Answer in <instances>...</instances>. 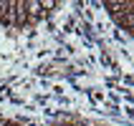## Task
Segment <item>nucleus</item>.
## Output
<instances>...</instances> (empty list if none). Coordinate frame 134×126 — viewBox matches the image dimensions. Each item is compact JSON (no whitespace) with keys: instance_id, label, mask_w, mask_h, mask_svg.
<instances>
[{"instance_id":"1","label":"nucleus","mask_w":134,"mask_h":126,"mask_svg":"<svg viewBox=\"0 0 134 126\" xmlns=\"http://www.w3.org/2000/svg\"><path fill=\"white\" fill-rule=\"evenodd\" d=\"M56 5H58L56 0H43V3H41V10H43V8H46V10H51V8H56Z\"/></svg>"}]
</instances>
